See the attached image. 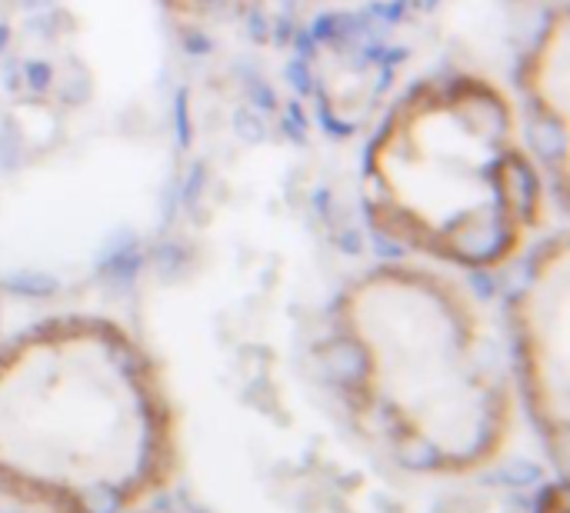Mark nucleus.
<instances>
[{"instance_id": "obj_1", "label": "nucleus", "mask_w": 570, "mask_h": 513, "mask_svg": "<svg viewBox=\"0 0 570 513\" xmlns=\"http://www.w3.org/2000/svg\"><path fill=\"white\" fill-rule=\"evenodd\" d=\"M174 470L164 371L124 323L70 314L0 344V497L34 513H130Z\"/></svg>"}, {"instance_id": "obj_2", "label": "nucleus", "mask_w": 570, "mask_h": 513, "mask_svg": "<svg viewBox=\"0 0 570 513\" xmlns=\"http://www.w3.org/2000/svg\"><path fill=\"white\" fill-rule=\"evenodd\" d=\"M334 371L361 431L400 467L464 477L514 431L517 387L480 304L447 274L384 264L334 304Z\"/></svg>"}, {"instance_id": "obj_6", "label": "nucleus", "mask_w": 570, "mask_h": 513, "mask_svg": "<svg viewBox=\"0 0 570 513\" xmlns=\"http://www.w3.org/2000/svg\"><path fill=\"white\" fill-rule=\"evenodd\" d=\"M537 513H567V487H563V477L540 493Z\"/></svg>"}, {"instance_id": "obj_8", "label": "nucleus", "mask_w": 570, "mask_h": 513, "mask_svg": "<svg viewBox=\"0 0 570 513\" xmlns=\"http://www.w3.org/2000/svg\"><path fill=\"white\" fill-rule=\"evenodd\" d=\"M21 513H34V510H21Z\"/></svg>"}, {"instance_id": "obj_4", "label": "nucleus", "mask_w": 570, "mask_h": 513, "mask_svg": "<svg viewBox=\"0 0 570 513\" xmlns=\"http://www.w3.org/2000/svg\"><path fill=\"white\" fill-rule=\"evenodd\" d=\"M508 330L517 397L563 477L570 454V247L563 233L534 250L508 300Z\"/></svg>"}, {"instance_id": "obj_3", "label": "nucleus", "mask_w": 570, "mask_h": 513, "mask_svg": "<svg viewBox=\"0 0 570 513\" xmlns=\"http://www.w3.org/2000/svg\"><path fill=\"white\" fill-rule=\"evenodd\" d=\"M361 197L390 243L454 271H498L544 227V178L517 107L480 73L414 83L367 144Z\"/></svg>"}, {"instance_id": "obj_7", "label": "nucleus", "mask_w": 570, "mask_h": 513, "mask_svg": "<svg viewBox=\"0 0 570 513\" xmlns=\"http://www.w3.org/2000/svg\"><path fill=\"white\" fill-rule=\"evenodd\" d=\"M130 513H194V510H187V506H168V503H144V506H137Z\"/></svg>"}, {"instance_id": "obj_5", "label": "nucleus", "mask_w": 570, "mask_h": 513, "mask_svg": "<svg viewBox=\"0 0 570 513\" xmlns=\"http://www.w3.org/2000/svg\"><path fill=\"white\" fill-rule=\"evenodd\" d=\"M570 14L560 4L544 31L537 34L534 47L524 54L521 64V94L534 121L557 134L560 147L567 150V124H570Z\"/></svg>"}]
</instances>
